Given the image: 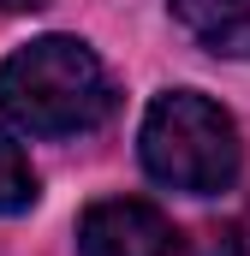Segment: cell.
<instances>
[{"mask_svg":"<svg viewBox=\"0 0 250 256\" xmlns=\"http://www.w3.org/2000/svg\"><path fill=\"white\" fill-rule=\"evenodd\" d=\"M173 18L208 54H250V0H173Z\"/></svg>","mask_w":250,"mask_h":256,"instance_id":"cell-4","label":"cell"},{"mask_svg":"<svg viewBox=\"0 0 250 256\" xmlns=\"http://www.w3.org/2000/svg\"><path fill=\"white\" fill-rule=\"evenodd\" d=\"M30 202H36V173L24 161V149L0 137V214H18Z\"/></svg>","mask_w":250,"mask_h":256,"instance_id":"cell-5","label":"cell"},{"mask_svg":"<svg viewBox=\"0 0 250 256\" xmlns=\"http://www.w3.org/2000/svg\"><path fill=\"white\" fill-rule=\"evenodd\" d=\"M238 126L226 108H214L196 90H167L155 96L143 120V167L185 196H220L238 179Z\"/></svg>","mask_w":250,"mask_h":256,"instance_id":"cell-2","label":"cell"},{"mask_svg":"<svg viewBox=\"0 0 250 256\" xmlns=\"http://www.w3.org/2000/svg\"><path fill=\"white\" fill-rule=\"evenodd\" d=\"M36 6H48V0H0V12H36Z\"/></svg>","mask_w":250,"mask_h":256,"instance_id":"cell-6","label":"cell"},{"mask_svg":"<svg viewBox=\"0 0 250 256\" xmlns=\"http://www.w3.org/2000/svg\"><path fill=\"white\" fill-rule=\"evenodd\" d=\"M78 256H185V238L155 202L137 196H108L84 208L78 220Z\"/></svg>","mask_w":250,"mask_h":256,"instance_id":"cell-3","label":"cell"},{"mask_svg":"<svg viewBox=\"0 0 250 256\" xmlns=\"http://www.w3.org/2000/svg\"><path fill=\"white\" fill-rule=\"evenodd\" d=\"M0 114L30 137H78L114 114V84L78 36H42L0 66Z\"/></svg>","mask_w":250,"mask_h":256,"instance_id":"cell-1","label":"cell"}]
</instances>
